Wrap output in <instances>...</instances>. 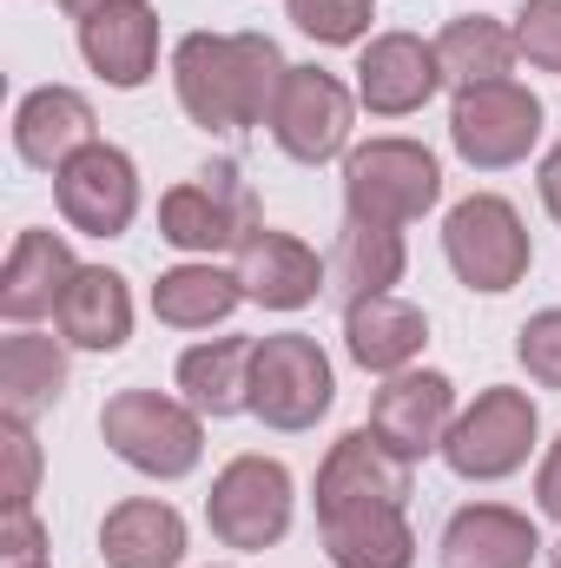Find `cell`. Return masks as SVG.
<instances>
[{
  "label": "cell",
  "instance_id": "obj_1",
  "mask_svg": "<svg viewBox=\"0 0 561 568\" xmlns=\"http://www.w3.org/2000/svg\"><path fill=\"white\" fill-rule=\"evenodd\" d=\"M290 60L272 33H185L172 47V93L198 133L265 126Z\"/></svg>",
  "mask_w": 561,
  "mask_h": 568
},
{
  "label": "cell",
  "instance_id": "obj_2",
  "mask_svg": "<svg viewBox=\"0 0 561 568\" xmlns=\"http://www.w3.org/2000/svg\"><path fill=\"white\" fill-rule=\"evenodd\" d=\"M100 436L126 469L152 483H178L205 456V417L185 397H159V390H113L100 410Z\"/></svg>",
  "mask_w": 561,
  "mask_h": 568
},
{
  "label": "cell",
  "instance_id": "obj_3",
  "mask_svg": "<svg viewBox=\"0 0 561 568\" xmlns=\"http://www.w3.org/2000/svg\"><path fill=\"white\" fill-rule=\"evenodd\" d=\"M442 258H449V272L469 284V291L502 297V291H516V284L529 278L536 239H529L522 212L502 192H469L442 219Z\"/></svg>",
  "mask_w": 561,
  "mask_h": 568
},
{
  "label": "cell",
  "instance_id": "obj_4",
  "mask_svg": "<svg viewBox=\"0 0 561 568\" xmlns=\"http://www.w3.org/2000/svg\"><path fill=\"white\" fill-rule=\"evenodd\" d=\"M442 199V165L417 140H364L344 152V212L370 225H410L436 212Z\"/></svg>",
  "mask_w": 561,
  "mask_h": 568
},
{
  "label": "cell",
  "instance_id": "obj_5",
  "mask_svg": "<svg viewBox=\"0 0 561 568\" xmlns=\"http://www.w3.org/2000/svg\"><path fill=\"white\" fill-rule=\"evenodd\" d=\"M252 232H258V199L238 165H205L198 179H185L159 199V239L185 258L238 252Z\"/></svg>",
  "mask_w": 561,
  "mask_h": 568
},
{
  "label": "cell",
  "instance_id": "obj_6",
  "mask_svg": "<svg viewBox=\"0 0 561 568\" xmlns=\"http://www.w3.org/2000/svg\"><path fill=\"white\" fill-rule=\"evenodd\" d=\"M542 436V417H536V397L516 390V384H489L469 410H456V424L442 436V463L462 476V483H502L529 463Z\"/></svg>",
  "mask_w": 561,
  "mask_h": 568
},
{
  "label": "cell",
  "instance_id": "obj_7",
  "mask_svg": "<svg viewBox=\"0 0 561 568\" xmlns=\"http://www.w3.org/2000/svg\"><path fill=\"white\" fill-rule=\"evenodd\" d=\"M330 404H337V371L317 337H304V331L258 337V357H252V417L258 424L297 436V429H317Z\"/></svg>",
  "mask_w": 561,
  "mask_h": 568
},
{
  "label": "cell",
  "instance_id": "obj_8",
  "mask_svg": "<svg viewBox=\"0 0 561 568\" xmlns=\"http://www.w3.org/2000/svg\"><path fill=\"white\" fill-rule=\"evenodd\" d=\"M290 469L278 456H232L218 476H212V496H205V523L225 549L238 556H258V549H278L290 536Z\"/></svg>",
  "mask_w": 561,
  "mask_h": 568
},
{
  "label": "cell",
  "instance_id": "obj_9",
  "mask_svg": "<svg viewBox=\"0 0 561 568\" xmlns=\"http://www.w3.org/2000/svg\"><path fill=\"white\" fill-rule=\"evenodd\" d=\"M542 140V100L522 80H489V87H462L449 100V145L462 165L476 172H509L522 165Z\"/></svg>",
  "mask_w": 561,
  "mask_h": 568
},
{
  "label": "cell",
  "instance_id": "obj_10",
  "mask_svg": "<svg viewBox=\"0 0 561 568\" xmlns=\"http://www.w3.org/2000/svg\"><path fill=\"white\" fill-rule=\"evenodd\" d=\"M272 140L284 159L297 165H330L350 152V126H357V93L324 73V67H290L278 87V106H272Z\"/></svg>",
  "mask_w": 561,
  "mask_h": 568
},
{
  "label": "cell",
  "instance_id": "obj_11",
  "mask_svg": "<svg viewBox=\"0 0 561 568\" xmlns=\"http://www.w3.org/2000/svg\"><path fill=\"white\" fill-rule=\"evenodd\" d=\"M53 199H60V219L86 239H120L133 219H140V165L133 152L93 140L86 152H73L60 172H53Z\"/></svg>",
  "mask_w": 561,
  "mask_h": 568
},
{
  "label": "cell",
  "instance_id": "obj_12",
  "mask_svg": "<svg viewBox=\"0 0 561 568\" xmlns=\"http://www.w3.org/2000/svg\"><path fill=\"white\" fill-rule=\"evenodd\" d=\"M410 456H397L377 429H350V436H337L330 443V456L317 463V516H330V509H377V503H390V509H410Z\"/></svg>",
  "mask_w": 561,
  "mask_h": 568
},
{
  "label": "cell",
  "instance_id": "obj_13",
  "mask_svg": "<svg viewBox=\"0 0 561 568\" xmlns=\"http://www.w3.org/2000/svg\"><path fill=\"white\" fill-rule=\"evenodd\" d=\"M442 87V67H436V40L422 33H377L364 40L357 53V106L377 113V120H404L422 113Z\"/></svg>",
  "mask_w": 561,
  "mask_h": 568
},
{
  "label": "cell",
  "instance_id": "obj_14",
  "mask_svg": "<svg viewBox=\"0 0 561 568\" xmlns=\"http://www.w3.org/2000/svg\"><path fill=\"white\" fill-rule=\"evenodd\" d=\"M456 424V384L442 371H397L384 377V390L370 397V429L397 449V456H442V436Z\"/></svg>",
  "mask_w": 561,
  "mask_h": 568
},
{
  "label": "cell",
  "instance_id": "obj_15",
  "mask_svg": "<svg viewBox=\"0 0 561 568\" xmlns=\"http://www.w3.org/2000/svg\"><path fill=\"white\" fill-rule=\"evenodd\" d=\"M232 272L245 284V297L265 304V311H304V304H317V291L330 278V265H324L304 239L272 232V225H258V232L232 252Z\"/></svg>",
  "mask_w": 561,
  "mask_h": 568
},
{
  "label": "cell",
  "instance_id": "obj_16",
  "mask_svg": "<svg viewBox=\"0 0 561 568\" xmlns=\"http://www.w3.org/2000/svg\"><path fill=\"white\" fill-rule=\"evenodd\" d=\"M422 344H429V317L410 297L384 291V297H350L344 304V351H350L357 371H370V377L417 371Z\"/></svg>",
  "mask_w": 561,
  "mask_h": 568
},
{
  "label": "cell",
  "instance_id": "obj_17",
  "mask_svg": "<svg viewBox=\"0 0 561 568\" xmlns=\"http://www.w3.org/2000/svg\"><path fill=\"white\" fill-rule=\"evenodd\" d=\"M80 60L113 93H140L159 73V13H152V0H120V7L80 20Z\"/></svg>",
  "mask_w": 561,
  "mask_h": 568
},
{
  "label": "cell",
  "instance_id": "obj_18",
  "mask_svg": "<svg viewBox=\"0 0 561 568\" xmlns=\"http://www.w3.org/2000/svg\"><path fill=\"white\" fill-rule=\"evenodd\" d=\"M93 100L80 87H33L20 106H13V159L33 165V172H60L73 152L100 140L93 133Z\"/></svg>",
  "mask_w": 561,
  "mask_h": 568
},
{
  "label": "cell",
  "instance_id": "obj_19",
  "mask_svg": "<svg viewBox=\"0 0 561 568\" xmlns=\"http://www.w3.org/2000/svg\"><path fill=\"white\" fill-rule=\"evenodd\" d=\"M436 556H442V568H536L542 562V536L509 503H469V509H456L442 523Z\"/></svg>",
  "mask_w": 561,
  "mask_h": 568
},
{
  "label": "cell",
  "instance_id": "obj_20",
  "mask_svg": "<svg viewBox=\"0 0 561 568\" xmlns=\"http://www.w3.org/2000/svg\"><path fill=\"white\" fill-rule=\"evenodd\" d=\"M80 278V258L60 232H20L7 265H0V317L7 324H33V317H53L67 284Z\"/></svg>",
  "mask_w": 561,
  "mask_h": 568
},
{
  "label": "cell",
  "instance_id": "obj_21",
  "mask_svg": "<svg viewBox=\"0 0 561 568\" xmlns=\"http://www.w3.org/2000/svg\"><path fill=\"white\" fill-rule=\"evenodd\" d=\"M53 324H60V337L73 351H100V357L126 351V337H133V291H126V278L113 265H80V278L67 284V297L53 311Z\"/></svg>",
  "mask_w": 561,
  "mask_h": 568
},
{
  "label": "cell",
  "instance_id": "obj_22",
  "mask_svg": "<svg viewBox=\"0 0 561 568\" xmlns=\"http://www.w3.org/2000/svg\"><path fill=\"white\" fill-rule=\"evenodd\" d=\"M317 536H324L330 568H417V529L390 503L330 509V516H317Z\"/></svg>",
  "mask_w": 561,
  "mask_h": 568
},
{
  "label": "cell",
  "instance_id": "obj_23",
  "mask_svg": "<svg viewBox=\"0 0 561 568\" xmlns=\"http://www.w3.org/2000/svg\"><path fill=\"white\" fill-rule=\"evenodd\" d=\"M106 568H178L185 562V516L159 496H126L100 523Z\"/></svg>",
  "mask_w": 561,
  "mask_h": 568
},
{
  "label": "cell",
  "instance_id": "obj_24",
  "mask_svg": "<svg viewBox=\"0 0 561 568\" xmlns=\"http://www.w3.org/2000/svg\"><path fill=\"white\" fill-rule=\"evenodd\" d=\"M67 337H40L27 324H13V337L0 344V417L33 424L40 410L60 404L67 390Z\"/></svg>",
  "mask_w": 561,
  "mask_h": 568
},
{
  "label": "cell",
  "instance_id": "obj_25",
  "mask_svg": "<svg viewBox=\"0 0 561 568\" xmlns=\"http://www.w3.org/2000/svg\"><path fill=\"white\" fill-rule=\"evenodd\" d=\"M252 357L258 337H205L178 357V390L198 417H238L252 410Z\"/></svg>",
  "mask_w": 561,
  "mask_h": 568
},
{
  "label": "cell",
  "instance_id": "obj_26",
  "mask_svg": "<svg viewBox=\"0 0 561 568\" xmlns=\"http://www.w3.org/2000/svg\"><path fill=\"white\" fill-rule=\"evenodd\" d=\"M238 304H245L238 272H218L212 258L172 265V272H159V284H152V317L172 324V331H212V324H225Z\"/></svg>",
  "mask_w": 561,
  "mask_h": 568
},
{
  "label": "cell",
  "instance_id": "obj_27",
  "mask_svg": "<svg viewBox=\"0 0 561 568\" xmlns=\"http://www.w3.org/2000/svg\"><path fill=\"white\" fill-rule=\"evenodd\" d=\"M404 232L397 225H370V219H344L337 245H330V284L344 297H384L390 284H404Z\"/></svg>",
  "mask_w": 561,
  "mask_h": 568
},
{
  "label": "cell",
  "instance_id": "obj_28",
  "mask_svg": "<svg viewBox=\"0 0 561 568\" xmlns=\"http://www.w3.org/2000/svg\"><path fill=\"white\" fill-rule=\"evenodd\" d=\"M436 67H442V87H489V80H509L516 67V27L489 20V13H462L436 33Z\"/></svg>",
  "mask_w": 561,
  "mask_h": 568
},
{
  "label": "cell",
  "instance_id": "obj_29",
  "mask_svg": "<svg viewBox=\"0 0 561 568\" xmlns=\"http://www.w3.org/2000/svg\"><path fill=\"white\" fill-rule=\"evenodd\" d=\"M284 13L317 47H364V33L377 20V0H284Z\"/></svg>",
  "mask_w": 561,
  "mask_h": 568
},
{
  "label": "cell",
  "instance_id": "obj_30",
  "mask_svg": "<svg viewBox=\"0 0 561 568\" xmlns=\"http://www.w3.org/2000/svg\"><path fill=\"white\" fill-rule=\"evenodd\" d=\"M33 489H40V443H33V424L0 417V509H27Z\"/></svg>",
  "mask_w": 561,
  "mask_h": 568
},
{
  "label": "cell",
  "instance_id": "obj_31",
  "mask_svg": "<svg viewBox=\"0 0 561 568\" xmlns=\"http://www.w3.org/2000/svg\"><path fill=\"white\" fill-rule=\"evenodd\" d=\"M516 357H522V371H529L542 390H561V304L536 311V317L516 331Z\"/></svg>",
  "mask_w": 561,
  "mask_h": 568
},
{
  "label": "cell",
  "instance_id": "obj_32",
  "mask_svg": "<svg viewBox=\"0 0 561 568\" xmlns=\"http://www.w3.org/2000/svg\"><path fill=\"white\" fill-rule=\"evenodd\" d=\"M516 53L542 73H561V0H529L516 13Z\"/></svg>",
  "mask_w": 561,
  "mask_h": 568
},
{
  "label": "cell",
  "instance_id": "obj_33",
  "mask_svg": "<svg viewBox=\"0 0 561 568\" xmlns=\"http://www.w3.org/2000/svg\"><path fill=\"white\" fill-rule=\"evenodd\" d=\"M0 568H47V523L27 509H0Z\"/></svg>",
  "mask_w": 561,
  "mask_h": 568
},
{
  "label": "cell",
  "instance_id": "obj_34",
  "mask_svg": "<svg viewBox=\"0 0 561 568\" xmlns=\"http://www.w3.org/2000/svg\"><path fill=\"white\" fill-rule=\"evenodd\" d=\"M536 509L561 523V436L549 443V456H542V469H536Z\"/></svg>",
  "mask_w": 561,
  "mask_h": 568
},
{
  "label": "cell",
  "instance_id": "obj_35",
  "mask_svg": "<svg viewBox=\"0 0 561 568\" xmlns=\"http://www.w3.org/2000/svg\"><path fill=\"white\" fill-rule=\"evenodd\" d=\"M536 185H542V205H549V219L561 225V145L542 159V172H536Z\"/></svg>",
  "mask_w": 561,
  "mask_h": 568
},
{
  "label": "cell",
  "instance_id": "obj_36",
  "mask_svg": "<svg viewBox=\"0 0 561 568\" xmlns=\"http://www.w3.org/2000/svg\"><path fill=\"white\" fill-rule=\"evenodd\" d=\"M106 7H120V0H60V13H73V20H93V13H106Z\"/></svg>",
  "mask_w": 561,
  "mask_h": 568
},
{
  "label": "cell",
  "instance_id": "obj_37",
  "mask_svg": "<svg viewBox=\"0 0 561 568\" xmlns=\"http://www.w3.org/2000/svg\"><path fill=\"white\" fill-rule=\"evenodd\" d=\"M549 568H561V542H555V549H549Z\"/></svg>",
  "mask_w": 561,
  "mask_h": 568
}]
</instances>
